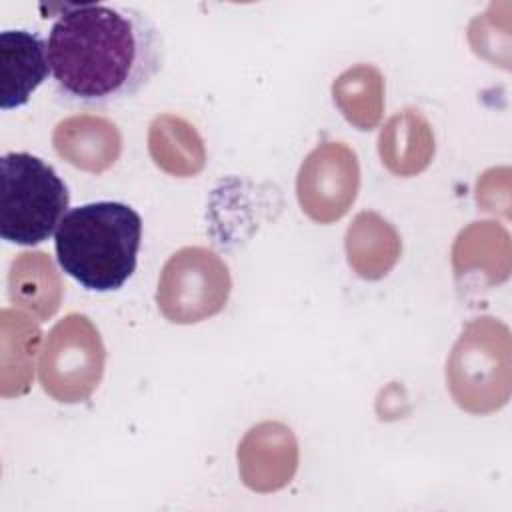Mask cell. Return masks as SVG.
I'll return each mask as SVG.
<instances>
[{"label": "cell", "instance_id": "cell-11", "mask_svg": "<svg viewBox=\"0 0 512 512\" xmlns=\"http://www.w3.org/2000/svg\"><path fill=\"white\" fill-rule=\"evenodd\" d=\"M378 152L382 164L396 176L422 172L434 156V134L430 124L416 110L392 116L380 132Z\"/></svg>", "mask_w": 512, "mask_h": 512}, {"label": "cell", "instance_id": "cell-6", "mask_svg": "<svg viewBox=\"0 0 512 512\" xmlns=\"http://www.w3.org/2000/svg\"><path fill=\"white\" fill-rule=\"evenodd\" d=\"M360 188L356 154L342 142L316 146L300 166L296 194L302 212L318 224L342 218Z\"/></svg>", "mask_w": 512, "mask_h": 512}, {"label": "cell", "instance_id": "cell-3", "mask_svg": "<svg viewBox=\"0 0 512 512\" xmlns=\"http://www.w3.org/2000/svg\"><path fill=\"white\" fill-rule=\"evenodd\" d=\"M0 236L34 246L56 232L68 208V188L56 170L28 152H8L0 160Z\"/></svg>", "mask_w": 512, "mask_h": 512}, {"label": "cell", "instance_id": "cell-1", "mask_svg": "<svg viewBox=\"0 0 512 512\" xmlns=\"http://www.w3.org/2000/svg\"><path fill=\"white\" fill-rule=\"evenodd\" d=\"M46 44L58 98L84 108L134 98L164 64L158 26L124 4H66Z\"/></svg>", "mask_w": 512, "mask_h": 512}, {"label": "cell", "instance_id": "cell-5", "mask_svg": "<svg viewBox=\"0 0 512 512\" xmlns=\"http://www.w3.org/2000/svg\"><path fill=\"white\" fill-rule=\"evenodd\" d=\"M232 280L220 256L202 246H186L164 264L156 304L174 324H196L218 314L230 296Z\"/></svg>", "mask_w": 512, "mask_h": 512}, {"label": "cell", "instance_id": "cell-13", "mask_svg": "<svg viewBox=\"0 0 512 512\" xmlns=\"http://www.w3.org/2000/svg\"><path fill=\"white\" fill-rule=\"evenodd\" d=\"M148 150L154 164L172 176H194L206 164V150L192 124L174 114H160L148 132Z\"/></svg>", "mask_w": 512, "mask_h": 512}, {"label": "cell", "instance_id": "cell-4", "mask_svg": "<svg viewBox=\"0 0 512 512\" xmlns=\"http://www.w3.org/2000/svg\"><path fill=\"white\" fill-rule=\"evenodd\" d=\"M106 350L84 314L58 320L44 340L38 376L44 392L62 404L84 402L100 384Z\"/></svg>", "mask_w": 512, "mask_h": 512}, {"label": "cell", "instance_id": "cell-16", "mask_svg": "<svg viewBox=\"0 0 512 512\" xmlns=\"http://www.w3.org/2000/svg\"><path fill=\"white\" fill-rule=\"evenodd\" d=\"M334 102L344 118L360 130H372L384 108L382 74L368 64L348 68L332 84Z\"/></svg>", "mask_w": 512, "mask_h": 512}, {"label": "cell", "instance_id": "cell-8", "mask_svg": "<svg viewBox=\"0 0 512 512\" xmlns=\"http://www.w3.org/2000/svg\"><path fill=\"white\" fill-rule=\"evenodd\" d=\"M298 466V442L280 422H262L246 432L238 446L242 482L256 492H274L286 486Z\"/></svg>", "mask_w": 512, "mask_h": 512}, {"label": "cell", "instance_id": "cell-7", "mask_svg": "<svg viewBox=\"0 0 512 512\" xmlns=\"http://www.w3.org/2000/svg\"><path fill=\"white\" fill-rule=\"evenodd\" d=\"M446 378L462 408L488 412L496 406V324L490 318L470 324L460 336Z\"/></svg>", "mask_w": 512, "mask_h": 512}, {"label": "cell", "instance_id": "cell-14", "mask_svg": "<svg viewBox=\"0 0 512 512\" xmlns=\"http://www.w3.org/2000/svg\"><path fill=\"white\" fill-rule=\"evenodd\" d=\"M8 298L40 320L50 318L62 300L60 276L44 252H22L8 272Z\"/></svg>", "mask_w": 512, "mask_h": 512}, {"label": "cell", "instance_id": "cell-9", "mask_svg": "<svg viewBox=\"0 0 512 512\" xmlns=\"http://www.w3.org/2000/svg\"><path fill=\"white\" fill-rule=\"evenodd\" d=\"M48 44L36 32H0V108L24 106L48 78Z\"/></svg>", "mask_w": 512, "mask_h": 512}, {"label": "cell", "instance_id": "cell-10", "mask_svg": "<svg viewBox=\"0 0 512 512\" xmlns=\"http://www.w3.org/2000/svg\"><path fill=\"white\" fill-rule=\"evenodd\" d=\"M54 150L78 170L100 174L116 164L122 152V136L114 122L94 114H78L56 124Z\"/></svg>", "mask_w": 512, "mask_h": 512}, {"label": "cell", "instance_id": "cell-2", "mask_svg": "<svg viewBox=\"0 0 512 512\" xmlns=\"http://www.w3.org/2000/svg\"><path fill=\"white\" fill-rule=\"evenodd\" d=\"M140 240V214L110 200L68 210L54 232L60 268L92 292L122 288L136 270Z\"/></svg>", "mask_w": 512, "mask_h": 512}, {"label": "cell", "instance_id": "cell-15", "mask_svg": "<svg viewBox=\"0 0 512 512\" xmlns=\"http://www.w3.org/2000/svg\"><path fill=\"white\" fill-rule=\"evenodd\" d=\"M40 344V330L28 316L10 308L2 310V376L4 398L28 392L34 370V356Z\"/></svg>", "mask_w": 512, "mask_h": 512}, {"label": "cell", "instance_id": "cell-12", "mask_svg": "<svg viewBox=\"0 0 512 512\" xmlns=\"http://www.w3.org/2000/svg\"><path fill=\"white\" fill-rule=\"evenodd\" d=\"M346 254L358 276L380 280L400 256V236L376 212H360L346 230Z\"/></svg>", "mask_w": 512, "mask_h": 512}]
</instances>
